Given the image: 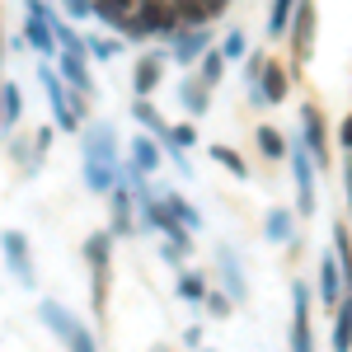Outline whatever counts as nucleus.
I'll list each match as a JSON object with an SVG mask.
<instances>
[{"mask_svg": "<svg viewBox=\"0 0 352 352\" xmlns=\"http://www.w3.org/2000/svg\"><path fill=\"white\" fill-rule=\"evenodd\" d=\"M85 184L94 192H109L118 184V132L109 122H94L85 132Z\"/></svg>", "mask_w": 352, "mask_h": 352, "instance_id": "nucleus-1", "label": "nucleus"}, {"mask_svg": "<svg viewBox=\"0 0 352 352\" xmlns=\"http://www.w3.org/2000/svg\"><path fill=\"white\" fill-rule=\"evenodd\" d=\"M38 320L52 329V333H56V338H61V343H66L71 352H94V338H89V329H85L76 315H66L56 300H43V305H38Z\"/></svg>", "mask_w": 352, "mask_h": 352, "instance_id": "nucleus-2", "label": "nucleus"}, {"mask_svg": "<svg viewBox=\"0 0 352 352\" xmlns=\"http://www.w3.org/2000/svg\"><path fill=\"white\" fill-rule=\"evenodd\" d=\"M109 254H113V235H89L85 240V258H89V292H94V315L104 320V296H109Z\"/></svg>", "mask_w": 352, "mask_h": 352, "instance_id": "nucleus-3", "label": "nucleus"}, {"mask_svg": "<svg viewBox=\"0 0 352 352\" xmlns=\"http://www.w3.org/2000/svg\"><path fill=\"white\" fill-rule=\"evenodd\" d=\"M24 43H28L38 56H52V52H56L52 10H47V0H24Z\"/></svg>", "mask_w": 352, "mask_h": 352, "instance_id": "nucleus-4", "label": "nucleus"}, {"mask_svg": "<svg viewBox=\"0 0 352 352\" xmlns=\"http://www.w3.org/2000/svg\"><path fill=\"white\" fill-rule=\"evenodd\" d=\"M38 76H43V89H47V104H52V113H56V127H61V132H76V127H80V113L71 109V94H66V85H61V76H56L52 66H43Z\"/></svg>", "mask_w": 352, "mask_h": 352, "instance_id": "nucleus-5", "label": "nucleus"}, {"mask_svg": "<svg viewBox=\"0 0 352 352\" xmlns=\"http://www.w3.org/2000/svg\"><path fill=\"white\" fill-rule=\"evenodd\" d=\"M300 132H305V141H300V151L310 155V164H315V169H324V164H329L324 113H320V109H300Z\"/></svg>", "mask_w": 352, "mask_h": 352, "instance_id": "nucleus-6", "label": "nucleus"}, {"mask_svg": "<svg viewBox=\"0 0 352 352\" xmlns=\"http://www.w3.org/2000/svg\"><path fill=\"white\" fill-rule=\"evenodd\" d=\"M249 94H254V104H282V99H287V66L263 61L258 76L249 80Z\"/></svg>", "mask_w": 352, "mask_h": 352, "instance_id": "nucleus-7", "label": "nucleus"}, {"mask_svg": "<svg viewBox=\"0 0 352 352\" xmlns=\"http://www.w3.org/2000/svg\"><path fill=\"white\" fill-rule=\"evenodd\" d=\"M292 352H315V338H310V292L300 282L292 292Z\"/></svg>", "mask_w": 352, "mask_h": 352, "instance_id": "nucleus-8", "label": "nucleus"}, {"mask_svg": "<svg viewBox=\"0 0 352 352\" xmlns=\"http://www.w3.org/2000/svg\"><path fill=\"white\" fill-rule=\"evenodd\" d=\"M292 174H296V207H300V217H310V212H315V164H310L305 151H300V141L292 146Z\"/></svg>", "mask_w": 352, "mask_h": 352, "instance_id": "nucleus-9", "label": "nucleus"}, {"mask_svg": "<svg viewBox=\"0 0 352 352\" xmlns=\"http://www.w3.org/2000/svg\"><path fill=\"white\" fill-rule=\"evenodd\" d=\"M0 249H5V258H10L14 282L33 287V254H28V240H24V235H19V230H5V235H0Z\"/></svg>", "mask_w": 352, "mask_h": 352, "instance_id": "nucleus-10", "label": "nucleus"}, {"mask_svg": "<svg viewBox=\"0 0 352 352\" xmlns=\"http://www.w3.org/2000/svg\"><path fill=\"white\" fill-rule=\"evenodd\" d=\"M61 85H71V94H80V99H89L94 94V76H89V56L85 52H61Z\"/></svg>", "mask_w": 352, "mask_h": 352, "instance_id": "nucleus-11", "label": "nucleus"}, {"mask_svg": "<svg viewBox=\"0 0 352 352\" xmlns=\"http://www.w3.org/2000/svg\"><path fill=\"white\" fill-rule=\"evenodd\" d=\"M207 47H212V28L202 24V28H179L169 52H174V61H179V66H192V61L207 52Z\"/></svg>", "mask_w": 352, "mask_h": 352, "instance_id": "nucleus-12", "label": "nucleus"}, {"mask_svg": "<svg viewBox=\"0 0 352 352\" xmlns=\"http://www.w3.org/2000/svg\"><path fill=\"white\" fill-rule=\"evenodd\" d=\"M292 47L305 56L315 47V0H296V24H292Z\"/></svg>", "mask_w": 352, "mask_h": 352, "instance_id": "nucleus-13", "label": "nucleus"}, {"mask_svg": "<svg viewBox=\"0 0 352 352\" xmlns=\"http://www.w3.org/2000/svg\"><path fill=\"white\" fill-rule=\"evenodd\" d=\"M320 300H324L329 310H333L338 300H348V292H343V263H338L333 254L320 263Z\"/></svg>", "mask_w": 352, "mask_h": 352, "instance_id": "nucleus-14", "label": "nucleus"}, {"mask_svg": "<svg viewBox=\"0 0 352 352\" xmlns=\"http://www.w3.org/2000/svg\"><path fill=\"white\" fill-rule=\"evenodd\" d=\"M217 263H221V277H226V296L244 300V272H240V258H235L230 244H221V249H217Z\"/></svg>", "mask_w": 352, "mask_h": 352, "instance_id": "nucleus-15", "label": "nucleus"}, {"mask_svg": "<svg viewBox=\"0 0 352 352\" xmlns=\"http://www.w3.org/2000/svg\"><path fill=\"white\" fill-rule=\"evenodd\" d=\"M136 10V0H89V14L109 28H122V19Z\"/></svg>", "mask_w": 352, "mask_h": 352, "instance_id": "nucleus-16", "label": "nucleus"}, {"mask_svg": "<svg viewBox=\"0 0 352 352\" xmlns=\"http://www.w3.org/2000/svg\"><path fill=\"white\" fill-rule=\"evenodd\" d=\"M160 66H164V56H160V52H151V56H141V61H136V76H132L136 99H146V94L160 85Z\"/></svg>", "mask_w": 352, "mask_h": 352, "instance_id": "nucleus-17", "label": "nucleus"}, {"mask_svg": "<svg viewBox=\"0 0 352 352\" xmlns=\"http://www.w3.org/2000/svg\"><path fill=\"white\" fill-rule=\"evenodd\" d=\"M132 169L136 174H155V169H160V146H155L146 132L132 141Z\"/></svg>", "mask_w": 352, "mask_h": 352, "instance_id": "nucleus-18", "label": "nucleus"}, {"mask_svg": "<svg viewBox=\"0 0 352 352\" xmlns=\"http://www.w3.org/2000/svg\"><path fill=\"white\" fill-rule=\"evenodd\" d=\"M109 197H113V235H132V197H127V188L113 184Z\"/></svg>", "mask_w": 352, "mask_h": 352, "instance_id": "nucleus-19", "label": "nucleus"}, {"mask_svg": "<svg viewBox=\"0 0 352 352\" xmlns=\"http://www.w3.org/2000/svg\"><path fill=\"white\" fill-rule=\"evenodd\" d=\"M24 113V99H19V85H0V132H10Z\"/></svg>", "mask_w": 352, "mask_h": 352, "instance_id": "nucleus-20", "label": "nucleus"}, {"mask_svg": "<svg viewBox=\"0 0 352 352\" xmlns=\"http://www.w3.org/2000/svg\"><path fill=\"white\" fill-rule=\"evenodd\" d=\"M197 61H202V76H197V85H207V89H212V85H221V76H226V56H221L217 47H207Z\"/></svg>", "mask_w": 352, "mask_h": 352, "instance_id": "nucleus-21", "label": "nucleus"}, {"mask_svg": "<svg viewBox=\"0 0 352 352\" xmlns=\"http://www.w3.org/2000/svg\"><path fill=\"white\" fill-rule=\"evenodd\" d=\"M348 333H352V310L348 300L333 305V352H348Z\"/></svg>", "mask_w": 352, "mask_h": 352, "instance_id": "nucleus-22", "label": "nucleus"}, {"mask_svg": "<svg viewBox=\"0 0 352 352\" xmlns=\"http://www.w3.org/2000/svg\"><path fill=\"white\" fill-rule=\"evenodd\" d=\"M179 99H184L192 113H207V104H212V89H207V85H197V80H184Z\"/></svg>", "mask_w": 352, "mask_h": 352, "instance_id": "nucleus-23", "label": "nucleus"}, {"mask_svg": "<svg viewBox=\"0 0 352 352\" xmlns=\"http://www.w3.org/2000/svg\"><path fill=\"white\" fill-rule=\"evenodd\" d=\"M263 230H268V240H292V212H287V207H272L268 212V226H263Z\"/></svg>", "mask_w": 352, "mask_h": 352, "instance_id": "nucleus-24", "label": "nucleus"}, {"mask_svg": "<svg viewBox=\"0 0 352 352\" xmlns=\"http://www.w3.org/2000/svg\"><path fill=\"white\" fill-rule=\"evenodd\" d=\"M179 296L188 300V305H202V296H207V282H202V277H197V272H179Z\"/></svg>", "mask_w": 352, "mask_h": 352, "instance_id": "nucleus-25", "label": "nucleus"}, {"mask_svg": "<svg viewBox=\"0 0 352 352\" xmlns=\"http://www.w3.org/2000/svg\"><path fill=\"white\" fill-rule=\"evenodd\" d=\"M292 10H296V0H272V10H268V33H272V38H277V33H287Z\"/></svg>", "mask_w": 352, "mask_h": 352, "instance_id": "nucleus-26", "label": "nucleus"}, {"mask_svg": "<svg viewBox=\"0 0 352 352\" xmlns=\"http://www.w3.org/2000/svg\"><path fill=\"white\" fill-rule=\"evenodd\" d=\"M118 52H122V38H89L85 43V56H94V61H113Z\"/></svg>", "mask_w": 352, "mask_h": 352, "instance_id": "nucleus-27", "label": "nucleus"}, {"mask_svg": "<svg viewBox=\"0 0 352 352\" xmlns=\"http://www.w3.org/2000/svg\"><path fill=\"white\" fill-rule=\"evenodd\" d=\"M258 146H263V155H268V160H282V155H287V141H282L277 127H258Z\"/></svg>", "mask_w": 352, "mask_h": 352, "instance_id": "nucleus-28", "label": "nucleus"}, {"mask_svg": "<svg viewBox=\"0 0 352 352\" xmlns=\"http://www.w3.org/2000/svg\"><path fill=\"white\" fill-rule=\"evenodd\" d=\"M212 160H217V164H226V169H230L235 179H249V164H244L240 155L230 151V146H212Z\"/></svg>", "mask_w": 352, "mask_h": 352, "instance_id": "nucleus-29", "label": "nucleus"}, {"mask_svg": "<svg viewBox=\"0 0 352 352\" xmlns=\"http://www.w3.org/2000/svg\"><path fill=\"white\" fill-rule=\"evenodd\" d=\"M136 122H141V127H146V132H155V136H164V122H160V113L151 109V104H146V99H136Z\"/></svg>", "mask_w": 352, "mask_h": 352, "instance_id": "nucleus-30", "label": "nucleus"}, {"mask_svg": "<svg viewBox=\"0 0 352 352\" xmlns=\"http://www.w3.org/2000/svg\"><path fill=\"white\" fill-rule=\"evenodd\" d=\"M202 305H207V315H217V320H226V315H230V305H235V300L226 296V292H207V296H202Z\"/></svg>", "mask_w": 352, "mask_h": 352, "instance_id": "nucleus-31", "label": "nucleus"}, {"mask_svg": "<svg viewBox=\"0 0 352 352\" xmlns=\"http://www.w3.org/2000/svg\"><path fill=\"white\" fill-rule=\"evenodd\" d=\"M244 52H249V38H244V33H226V47H221V56H226V61H240Z\"/></svg>", "mask_w": 352, "mask_h": 352, "instance_id": "nucleus-32", "label": "nucleus"}, {"mask_svg": "<svg viewBox=\"0 0 352 352\" xmlns=\"http://www.w3.org/2000/svg\"><path fill=\"white\" fill-rule=\"evenodd\" d=\"M160 254H164V263H174V268H184V258H188V254H184L179 244H169V240L160 244Z\"/></svg>", "mask_w": 352, "mask_h": 352, "instance_id": "nucleus-33", "label": "nucleus"}, {"mask_svg": "<svg viewBox=\"0 0 352 352\" xmlns=\"http://www.w3.org/2000/svg\"><path fill=\"white\" fill-rule=\"evenodd\" d=\"M333 244H338V263H348V230H343V221L333 226Z\"/></svg>", "mask_w": 352, "mask_h": 352, "instance_id": "nucleus-34", "label": "nucleus"}, {"mask_svg": "<svg viewBox=\"0 0 352 352\" xmlns=\"http://www.w3.org/2000/svg\"><path fill=\"white\" fill-rule=\"evenodd\" d=\"M61 5H66L71 19H85V14H89V0H61Z\"/></svg>", "mask_w": 352, "mask_h": 352, "instance_id": "nucleus-35", "label": "nucleus"}, {"mask_svg": "<svg viewBox=\"0 0 352 352\" xmlns=\"http://www.w3.org/2000/svg\"><path fill=\"white\" fill-rule=\"evenodd\" d=\"M151 352H169V348H151Z\"/></svg>", "mask_w": 352, "mask_h": 352, "instance_id": "nucleus-36", "label": "nucleus"}, {"mask_svg": "<svg viewBox=\"0 0 352 352\" xmlns=\"http://www.w3.org/2000/svg\"><path fill=\"white\" fill-rule=\"evenodd\" d=\"M136 5H151V0H136Z\"/></svg>", "mask_w": 352, "mask_h": 352, "instance_id": "nucleus-37", "label": "nucleus"}]
</instances>
